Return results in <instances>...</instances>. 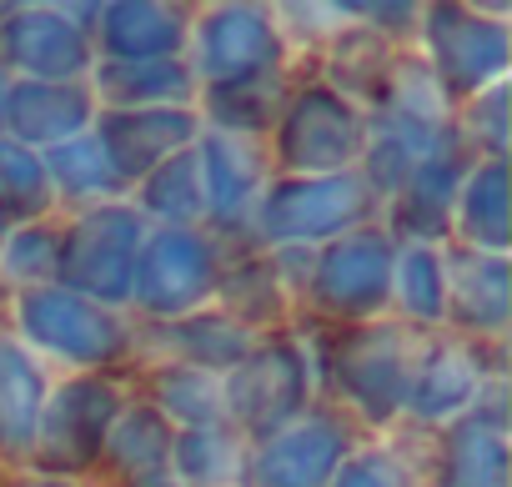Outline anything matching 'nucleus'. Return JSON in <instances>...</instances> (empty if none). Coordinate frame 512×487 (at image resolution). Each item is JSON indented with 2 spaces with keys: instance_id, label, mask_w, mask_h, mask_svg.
I'll list each match as a JSON object with an SVG mask.
<instances>
[{
  "instance_id": "9d476101",
  "label": "nucleus",
  "mask_w": 512,
  "mask_h": 487,
  "mask_svg": "<svg viewBox=\"0 0 512 487\" xmlns=\"http://www.w3.org/2000/svg\"><path fill=\"white\" fill-rule=\"evenodd\" d=\"M387 287H392V247L377 231L342 236L337 247H327L312 277L317 307L337 317H367L372 307L387 302Z\"/></svg>"
},
{
  "instance_id": "393cba45",
  "label": "nucleus",
  "mask_w": 512,
  "mask_h": 487,
  "mask_svg": "<svg viewBox=\"0 0 512 487\" xmlns=\"http://www.w3.org/2000/svg\"><path fill=\"white\" fill-rule=\"evenodd\" d=\"M41 422V372L26 352L0 347V447H31Z\"/></svg>"
},
{
  "instance_id": "c756f323",
  "label": "nucleus",
  "mask_w": 512,
  "mask_h": 487,
  "mask_svg": "<svg viewBox=\"0 0 512 487\" xmlns=\"http://www.w3.org/2000/svg\"><path fill=\"white\" fill-rule=\"evenodd\" d=\"M176 342L201 367H236L251 352V332L231 317H191V322L176 327Z\"/></svg>"
},
{
  "instance_id": "a878e982",
  "label": "nucleus",
  "mask_w": 512,
  "mask_h": 487,
  "mask_svg": "<svg viewBox=\"0 0 512 487\" xmlns=\"http://www.w3.org/2000/svg\"><path fill=\"white\" fill-rule=\"evenodd\" d=\"M452 307L467 327L497 332L507 322V262L502 257H467L452 272Z\"/></svg>"
},
{
  "instance_id": "aec40b11",
  "label": "nucleus",
  "mask_w": 512,
  "mask_h": 487,
  "mask_svg": "<svg viewBox=\"0 0 512 487\" xmlns=\"http://www.w3.org/2000/svg\"><path fill=\"white\" fill-rule=\"evenodd\" d=\"M196 166H201V191H206L216 221H231L246 206V196L256 191V151L221 131L201 146Z\"/></svg>"
},
{
  "instance_id": "e433bc0d",
  "label": "nucleus",
  "mask_w": 512,
  "mask_h": 487,
  "mask_svg": "<svg viewBox=\"0 0 512 487\" xmlns=\"http://www.w3.org/2000/svg\"><path fill=\"white\" fill-rule=\"evenodd\" d=\"M337 487H397V477L387 472L382 457H357L337 472Z\"/></svg>"
},
{
  "instance_id": "473e14b6",
  "label": "nucleus",
  "mask_w": 512,
  "mask_h": 487,
  "mask_svg": "<svg viewBox=\"0 0 512 487\" xmlns=\"http://www.w3.org/2000/svg\"><path fill=\"white\" fill-rule=\"evenodd\" d=\"M161 407L176 412L186 427H216L221 422V387L191 367H171V372H161Z\"/></svg>"
},
{
  "instance_id": "dca6fc26",
  "label": "nucleus",
  "mask_w": 512,
  "mask_h": 487,
  "mask_svg": "<svg viewBox=\"0 0 512 487\" xmlns=\"http://www.w3.org/2000/svg\"><path fill=\"white\" fill-rule=\"evenodd\" d=\"M6 121L16 126L21 146H61L86 131L91 121V96L71 81H26L6 91Z\"/></svg>"
},
{
  "instance_id": "58836bf2",
  "label": "nucleus",
  "mask_w": 512,
  "mask_h": 487,
  "mask_svg": "<svg viewBox=\"0 0 512 487\" xmlns=\"http://www.w3.org/2000/svg\"><path fill=\"white\" fill-rule=\"evenodd\" d=\"M0 116H6V86H0Z\"/></svg>"
},
{
  "instance_id": "cd10ccee",
  "label": "nucleus",
  "mask_w": 512,
  "mask_h": 487,
  "mask_svg": "<svg viewBox=\"0 0 512 487\" xmlns=\"http://www.w3.org/2000/svg\"><path fill=\"white\" fill-rule=\"evenodd\" d=\"M0 206L6 216H41L51 206L46 161L21 141H0Z\"/></svg>"
},
{
  "instance_id": "b1692460",
  "label": "nucleus",
  "mask_w": 512,
  "mask_h": 487,
  "mask_svg": "<svg viewBox=\"0 0 512 487\" xmlns=\"http://www.w3.org/2000/svg\"><path fill=\"white\" fill-rule=\"evenodd\" d=\"M447 482L452 487H507V442L497 422H462L447 437Z\"/></svg>"
},
{
  "instance_id": "ddd939ff",
  "label": "nucleus",
  "mask_w": 512,
  "mask_h": 487,
  "mask_svg": "<svg viewBox=\"0 0 512 487\" xmlns=\"http://www.w3.org/2000/svg\"><path fill=\"white\" fill-rule=\"evenodd\" d=\"M191 116L171 111V106H151V111H111L101 121V151L121 176H151L161 161H171L181 146H191Z\"/></svg>"
},
{
  "instance_id": "f03ea898",
  "label": "nucleus",
  "mask_w": 512,
  "mask_h": 487,
  "mask_svg": "<svg viewBox=\"0 0 512 487\" xmlns=\"http://www.w3.org/2000/svg\"><path fill=\"white\" fill-rule=\"evenodd\" d=\"M211 287H216V257H211V247L191 226H166L136 252L131 292L156 317L191 312L196 302L211 297Z\"/></svg>"
},
{
  "instance_id": "412c9836",
  "label": "nucleus",
  "mask_w": 512,
  "mask_h": 487,
  "mask_svg": "<svg viewBox=\"0 0 512 487\" xmlns=\"http://www.w3.org/2000/svg\"><path fill=\"white\" fill-rule=\"evenodd\" d=\"M101 91L121 111H151L191 96V71L181 61H116L101 66Z\"/></svg>"
},
{
  "instance_id": "39448f33",
  "label": "nucleus",
  "mask_w": 512,
  "mask_h": 487,
  "mask_svg": "<svg viewBox=\"0 0 512 487\" xmlns=\"http://www.w3.org/2000/svg\"><path fill=\"white\" fill-rule=\"evenodd\" d=\"M116 422L111 382H71L51 397L46 417L36 422V462L46 472H81L101 457L106 432Z\"/></svg>"
},
{
  "instance_id": "c85d7f7f",
  "label": "nucleus",
  "mask_w": 512,
  "mask_h": 487,
  "mask_svg": "<svg viewBox=\"0 0 512 487\" xmlns=\"http://www.w3.org/2000/svg\"><path fill=\"white\" fill-rule=\"evenodd\" d=\"M46 176H56L71 196H96V191H116V171L101 151V141L91 136H71L51 151L46 161Z\"/></svg>"
},
{
  "instance_id": "a211bd4d",
  "label": "nucleus",
  "mask_w": 512,
  "mask_h": 487,
  "mask_svg": "<svg viewBox=\"0 0 512 487\" xmlns=\"http://www.w3.org/2000/svg\"><path fill=\"white\" fill-rule=\"evenodd\" d=\"M96 16H101V36L116 51V61H171V51L186 41L181 11H171V6L126 0V6H106Z\"/></svg>"
},
{
  "instance_id": "f257e3e1",
  "label": "nucleus",
  "mask_w": 512,
  "mask_h": 487,
  "mask_svg": "<svg viewBox=\"0 0 512 487\" xmlns=\"http://www.w3.org/2000/svg\"><path fill=\"white\" fill-rule=\"evenodd\" d=\"M136 252H141V216L131 206H101L86 221H76L71 236H61L56 272L71 282L66 292H76V297L126 302Z\"/></svg>"
},
{
  "instance_id": "2f4dec72",
  "label": "nucleus",
  "mask_w": 512,
  "mask_h": 487,
  "mask_svg": "<svg viewBox=\"0 0 512 487\" xmlns=\"http://www.w3.org/2000/svg\"><path fill=\"white\" fill-rule=\"evenodd\" d=\"M397 292H402V307L412 317H442L447 307V282H442V262L432 247H407L402 262H397Z\"/></svg>"
},
{
  "instance_id": "bb28decb",
  "label": "nucleus",
  "mask_w": 512,
  "mask_h": 487,
  "mask_svg": "<svg viewBox=\"0 0 512 487\" xmlns=\"http://www.w3.org/2000/svg\"><path fill=\"white\" fill-rule=\"evenodd\" d=\"M141 201H146L156 216H166V221H191V216H201L206 191H201V166H196V156H191V151H176L171 161H161V166L146 176Z\"/></svg>"
},
{
  "instance_id": "4468645a",
  "label": "nucleus",
  "mask_w": 512,
  "mask_h": 487,
  "mask_svg": "<svg viewBox=\"0 0 512 487\" xmlns=\"http://www.w3.org/2000/svg\"><path fill=\"white\" fill-rule=\"evenodd\" d=\"M0 41L31 81H71L76 71L91 66L86 31L56 11H11L6 26H0Z\"/></svg>"
},
{
  "instance_id": "4be33fe9",
  "label": "nucleus",
  "mask_w": 512,
  "mask_h": 487,
  "mask_svg": "<svg viewBox=\"0 0 512 487\" xmlns=\"http://www.w3.org/2000/svg\"><path fill=\"white\" fill-rule=\"evenodd\" d=\"M101 452H106V457L116 462V472H126L131 482H136V477H156V472H166V462H171V427H166V417H161L156 407H131L121 422H111Z\"/></svg>"
},
{
  "instance_id": "f704fd0d",
  "label": "nucleus",
  "mask_w": 512,
  "mask_h": 487,
  "mask_svg": "<svg viewBox=\"0 0 512 487\" xmlns=\"http://www.w3.org/2000/svg\"><path fill=\"white\" fill-rule=\"evenodd\" d=\"M56 257H61V236H51L41 226H31L21 236H6V267L16 277H51Z\"/></svg>"
},
{
  "instance_id": "4c0bfd02",
  "label": "nucleus",
  "mask_w": 512,
  "mask_h": 487,
  "mask_svg": "<svg viewBox=\"0 0 512 487\" xmlns=\"http://www.w3.org/2000/svg\"><path fill=\"white\" fill-rule=\"evenodd\" d=\"M6 236H11V216H6V206H0V247H6Z\"/></svg>"
},
{
  "instance_id": "f8f14e48",
  "label": "nucleus",
  "mask_w": 512,
  "mask_h": 487,
  "mask_svg": "<svg viewBox=\"0 0 512 487\" xmlns=\"http://www.w3.org/2000/svg\"><path fill=\"white\" fill-rule=\"evenodd\" d=\"M277 61V31L262 11L251 6H221L201 26V71L216 86L256 81L267 76Z\"/></svg>"
},
{
  "instance_id": "f3484780",
  "label": "nucleus",
  "mask_w": 512,
  "mask_h": 487,
  "mask_svg": "<svg viewBox=\"0 0 512 487\" xmlns=\"http://www.w3.org/2000/svg\"><path fill=\"white\" fill-rule=\"evenodd\" d=\"M482 392V357L467 342H442L427 352L422 372H412L407 402L417 417H452Z\"/></svg>"
},
{
  "instance_id": "6e6552de",
  "label": "nucleus",
  "mask_w": 512,
  "mask_h": 487,
  "mask_svg": "<svg viewBox=\"0 0 512 487\" xmlns=\"http://www.w3.org/2000/svg\"><path fill=\"white\" fill-rule=\"evenodd\" d=\"M337 382L342 392L372 417L387 422L412 387V362H407V337L397 327H362L337 347Z\"/></svg>"
},
{
  "instance_id": "20e7f679",
  "label": "nucleus",
  "mask_w": 512,
  "mask_h": 487,
  "mask_svg": "<svg viewBox=\"0 0 512 487\" xmlns=\"http://www.w3.org/2000/svg\"><path fill=\"white\" fill-rule=\"evenodd\" d=\"M302 397H307L302 352L287 342H272L236 362L231 382L221 387V412H231L246 432H277L297 417Z\"/></svg>"
},
{
  "instance_id": "0eeeda50",
  "label": "nucleus",
  "mask_w": 512,
  "mask_h": 487,
  "mask_svg": "<svg viewBox=\"0 0 512 487\" xmlns=\"http://www.w3.org/2000/svg\"><path fill=\"white\" fill-rule=\"evenodd\" d=\"M277 146H282V161L292 171H332V176H342V166L352 156H362V121L337 91L317 86V91H302L287 106Z\"/></svg>"
},
{
  "instance_id": "1a4fd4ad",
  "label": "nucleus",
  "mask_w": 512,
  "mask_h": 487,
  "mask_svg": "<svg viewBox=\"0 0 512 487\" xmlns=\"http://www.w3.org/2000/svg\"><path fill=\"white\" fill-rule=\"evenodd\" d=\"M382 106H387V141H397L407 156H457L452 146V111L437 86V76L417 61H397L382 76Z\"/></svg>"
},
{
  "instance_id": "9b49d317",
  "label": "nucleus",
  "mask_w": 512,
  "mask_h": 487,
  "mask_svg": "<svg viewBox=\"0 0 512 487\" xmlns=\"http://www.w3.org/2000/svg\"><path fill=\"white\" fill-rule=\"evenodd\" d=\"M427 41H432L437 76L452 91H477L482 81H497L507 66V31L497 21L462 11V6H432Z\"/></svg>"
},
{
  "instance_id": "2eb2a0df",
  "label": "nucleus",
  "mask_w": 512,
  "mask_h": 487,
  "mask_svg": "<svg viewBox=\"0 0 512 487\" xmlns=\"http://www.w3.org/2000/svg\"><path fill=\"white\" fill-rule=\"evenodd\" d=\"M347 437L332 417H312L292 432H277L256 457V487H322L342 467Z\"/></svg>"
},
{
  "instance_id": "5701e85b",
  "label": "nucleus",
  "mask_w": 512,
  "mask_h": 487,
  "mask_svg": "<svg viewBox=\"0 0 512 487\" xmlns=\"http://www.w3.org/2000/svg\"><path fill=\"white\" fill-rule=\"evenodd\" d=\"M457 156H432L417 161L412 176L402 181V226L417 236H442L452 201H457Z\"/></svg>"
},
{
  "instance_id": "c9c22d12",
  "label": "nucleus",
  "mask_w": 512,
  "mask_h": 487,
  "mask_svg": "<svg viewBox=\"0 0 512 487\" xmlns=\"http://www.w3.org/2000/svg\"><path fill=\"white\" fill-rule=\"evenodd\" d=\"M502 116H507V96L502 91H492L482 106H472V141H482L492 156H502V141H507Z\"/></svg>"
},
{
  "instance_id": "423d86ee",
  "label": "nucleus",
  "mask_w": 512,
  "mask_h": 487,
  "mask_svg": "<svg viewBox=\"0 0 512 487\" xmlns=\"http://www.w3.org/2000/svg\"><path fill=\"white\" fill-rule=\"evenodd\" d=\"M21 332L56 352V357H71V362H111L126 342V332L116 327V317H106L101 307H91L86 297L66 292V287H41V292H26L21 297Z\"/></svg>"
},
{
  "instance_id": "7c9ffc66",
  "label": "nucleus",
  "mask_w": 512,
  "mask_h": 487,
  "mask_svg": "<svg viewBox=\"0 0 512 487\" xmlns=\"http://www.w3.org/2000/svg\"><path fill=\"white\" fill-rule=\"evenodd\" d=\"M171 457H176L186 482H226L231 467H236V447L221 432V422L216 427H186L181 437H171Z\"/></svg>"
},
{
  "instance_id": "72a5a7b5",
  "label": "nucleus",
  "mask_w": 512,
  "mask_h": 487,
  "mask_svg": "<svg viewBox=\"0 0 512 487\" xmlns=\"http://www.w3.org/2000/svg\"><path fill=\"white\" fill-rule=\"evenodd\" d=\"M277 96H282V86H277L272 71H267V76H256V81L216 86V91H211V111H216V121H226V126H267L272 111H277Z\"/></svg>"
},
{
  "instance_id": "7ed1b4c3",
  "label": "nucleus",
  "mask_w": 512,
  "mask_h": 487,
  "mask_svg": "<svg viewBox=\"0 0 512 487\" xmlns=\"http://www.w3.org/2000/svg\"><path fill=\"white\" fill-rule=\"evenodd\" d=\"M367 181L362 176H302L282 181L262 201V236L267 241H312L347 231L352 221L367 216Z\"/></svg>"
},
{
  "instance_id": "6ab92c4d",
  "label": "nucleus",
  "mask_w": 512,
  "mask_h": 487,
  "mask_svg": "<svg viewBox=\"0 0 512 487\" xmlns=\"http://www.w3.org/2000/svg\"><path fill=\"white\" fill-rule=\"evenodd\" d=\"M462 201V231L477 241V247H487L492 257H502V247L512 241V211H507V166L502 156L472 166V176L462 181L457 191Z\"/></svg>"
}]
</instances>
